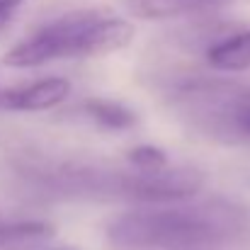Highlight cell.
Segmentation results:
<instances>
[{"instance_id": "8992f818", "label": "cell", "mask_w": 250, "mask_h": 250, "mask_svg": "<svg viewBox=\"0 0 250 250\" xmlns=\"http://www.w3.org/2000/svg\"><path fill=\"white\" fill-rule=\"evenodd\" d=\"M204 59L216 71H226V73L248 71L250 68V29L229 34V37L214 42L207 49Z\"/></svg>"}, {"instance_id": "7a4b0ae2", "label": "cell", "mask_w": 250, "mask_h": 250, "mask_svg": "<svg viewBox=\"0 0 250 250\" xmlns=\"http://www.w3.org/2000/svg\"><path fill=\"white\" fill-rule=\"evenodd\" d=\"M134 39V24L104 10H78L42 24L32 37L17 42L2 63L10 68H37L63 59H95L122 51Z\"/></svg>"}, {"instance_id": "5b68a950", "label": "cell", "mask_w": 250, "mask_h": 250, "mask_svg": "<svg viewBox=\"0 0 250 250\" xmlns=\"http://www.w3.org/2000/svg\"><path fill=\"white\" fill-rule=\"evenodd\" d=\"M71 90H73L71 81L61 76H49V78L34 81L27 87H12L7 92H0V107L15 109V112H44L66 102Z\"/></svg>"}, {"instance_id": "3957f363", "label": "cell", "mask_w": 250, "mask_h": 250, "mask_svg": "<svg viewBox=\"0 0 250 250\" xmlns=\"http://www.w3.org/2000/svg\"><path fill=\"white\" fill-rule=\"evenodd\" d=\"M180 102L207 134L224 141H250V85L202 81L182 87Z\"/></svg>"}, {"instance_id": "7c38bea8", "label": "cell", "mask_w": 250, "mask_h": 250, "mask_svg": "<svg viewBox=\"0 0 250 250\" xmlns=\"http://www.w3.org/2000/svg\"><path fill=\"white\" fill-rule=\"evenodd\" d=\"M51 250H76V248H51Z\"/></svg>"}, {"instance_id": "6da1fadb", "label": "cell", "mask_w": 250, "mask_h": 250, "mask_svg": "<svg viewBox=\"0 0 250 250\" xmlns=\"http://www.w3.org/2000/svg\"><path fill=\"white\" fill-rule=\"evenodd\" d=\"M248 224L250 214L243 204L209 197L119 214L107 224V238L119 248L189 250L236 241L248 231Z\"/></svg>"}, {"instance_id": "8fae6325", "label": "cell", "mask_w": 250, "mask_h": 250, "mask_svg": "<svg viewBox=\"0 0 250 250\" xmlns=\"http://www.w3.org/2000/svg\"><path fill=\"white\" fill-rule=\"evenodd\" d=\"M24 0H0V27L15 15V10L22 5Z\"/></svg>"}, {"instance_id": "30bf717a", "label": "cell", "mask_w": 250, "mask_h": 250, "mask_svg": "<svg viewBox=\"0 0 250 250\" xmlns=\"http://www.w3.org/2000/svg\"><path fill=\"white\" fill-rule=\"evenodd\" d=\"M126 161L136 167L139 172H158L167 167V153L158 146L144 144V146H134L126 153Z\"/></svg>"}, {"instance_id": "ba28073f", "label": "cell", "mask_w": 250, "mask_h": 250, "mask_svg": "<svg viewBox=\"0 0 250 250\" xmlns=\"http://www.w3.org/2000/svg\"><path fill=\"white\" fill-rule=\"evenodd\" d=\"M214 2L219 0H124V7L139 20H172L180 15L204 10Z\"/></svg>"}, {"instance_id": "277c9868", "label": "cell", "mask_w": 250, "mask_h": 250, "mask_svg": "<svg viewBox=\"0 0 250 250\" xmlns=\"http://www.w3.org/2000/svg\"><path fill=\"white\" fill-rule=\"evenodd\" d=\"M204 175L197 167H166L158 172H126L122 199L141 204H180L199 194Z\"/></svg>"}, {"instance_id": "52a82bcc", "label": "cell", "mask_w": 250, "mask_h": 250, "mask_svg": "<svg viewBox=\"0 0 250 250\" xmlns=\"http://www.w3.org/2000/svg\"><path fill=\"white\" fill-rule=\"evenodd\" d=\"M56 229L46 221H12L0 224V250H34L51 241Z\"/></svg>"}, {"instance_id": "9c48e42d", "label": "cell", "mask_w": 250, "mask_h": 250, "mask_svg": "<svg viewBox=\"0 0 250 250\" xmlns=\"http://www.w3.org/2000/svg\"><path fill=\"white\" fill-rule=\"evenodd\" d=\"M83 112L100 126L112 129V131H126L136 126V114L126 104L117 100H102V97H87L83 102Z\"/></svg>"}]
</instances>
